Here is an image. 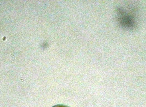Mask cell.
I'll list each match as a JSON object with an SVG mask.
<instances>
[{
  "mask_svg": "<svg viewBox=\"0 0 146 107\" xmlns=\"http://www.w3.org/2000/svg\"><path fill=\"white\" fill-rule=\"evenodd\" d=\"M119 19L121 25L127 28H132L135 26V23L131 16L123 11H119Z\"/></svg>",
  "mask_w": 146,
  "mask_h": 107,
  "instance_id": "obj_1",
  "label": "cell"
},
{
  "mask_svg": "<svg viewBox=\"0 0 146 107\" xmlns=\"http://www.w3.org/2000/svg\"><path fill=\"white\" fill-rule=\"evenodd\" d=\"M52 107H70L69 106H68L64 105L62 104H58L56 105H55L54 106Z\"/></svg>",
  "mask_w": 146,
  "mask_h": 107,
  "instance_id": "obj_2",
  "label": "cell"
}]
</instances>
